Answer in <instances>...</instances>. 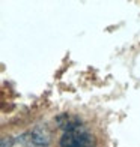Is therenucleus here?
<instances>
[{
	"label": "nucleus",
	"instance_id": "1",
	"mask_svg": "<svg viewBox=\"0 0 140 147\" xmlns=\"http://www.w3.org/2000/svg\"><path fill=\"white\" fill-rule=\"evenodd\" d=\"M59 144H60V147H93V137L80 123L75 128L65 131L60 137Z\"/></svg>",
	"mask_w": 140,
	"mask_h": 147
}]
</instances>
